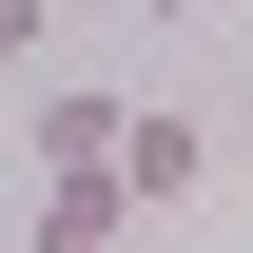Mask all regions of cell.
<instances>
[{
    "label": "cell",
    "instance_id": "2",
    "mask_svg": "<svg viewBox=\"0 0 253 253\" xmlns=\"http://www.w3.org/2000/svg\"><path fill=\"white\" fill-rule=\"evenodd\" d=\"M136 214H117V175H39V214H20V253H117Z\"/></svg>",
    "mask_w": 253,
    "mask_h": 253
},
{
    "label": "cell",
    "instance_id": "3",
    "mask_svg": "<svg viewBox=\"0 0 253 253\" xmlns=\"http://www.w3.org/2000/svg\"><path fill=\"white\" fill-rule=\"evenodd\" d=\"M97 156H117V97L97 78H39V175H97Z\"/></svg>",
    "mask_w": 253,
    "mask_h": 253
},
{
    "label": "cell",
    "instance_id": "4",
    "mask_svg": "<svg viewBox=\"0 0 253 253\" xmlns=\"http://www.w3.org/2000/svg\"><path fill=\"white\" fill-rule=\"evenodd\" d=\"M59 59V0H0V78H39Z\"/></svg>",
    "mask_w": 253,
    "mask_h": 253
},
{
    "label": "cell",
    "instance_id": "1",
    "mask_svg": "<svg viewBox=\"0 0 253 253\" xmlns=\"http://www.w3.org/2000/svg\"><path fill=\"white\" fill-rule=\"evenodd\" d=\"M117 214H195V195H214V117H195V97H117Z\"/></svg>",
    "mask_w": 253,
    "mask_h": 253
},
{
    "label": "cell",
    "instance_id": "5",
    "mask_svg": "<svg viewBox=\"0 0 253 253\" xmlns=\"http://www.w3.org/2000/svg\"><path fill=\"white\" fill-rule=\"evenodd\" d=\"M136 20H156V39H195V20H214V0H136Z\"/></svg>",
    "mask_w": 253,
    "mask_h": 253
}]
</instances>
